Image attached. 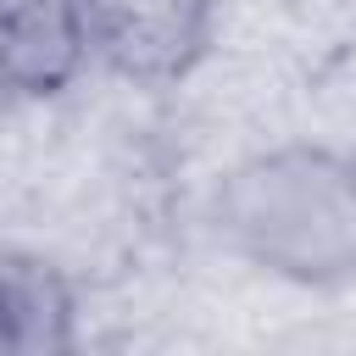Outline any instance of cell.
<instances>
[{"mask_svg": "<svg viewBox=\"0 0 356 356\" xmlns=\"http://www.w3.org/2000/svg\"><path fill=\"white\" fill-rule=\"evenodd\" d=\"M217 239L289 284L334 289L356 278V156L334 145H278L245 156L211 195Z\"/></svg>", "mask_w": 356, "mask_h": 356, "instance_id": "cell-1", "label": "cell"}, {"mask_svg": "<svg viewBox=\"0 0 356 356\" xmlns=\"http://www.w3.org/2000/svg\"><path fill=\"white\" fill-rule=\"evenodd\" d=\"M89 56H100L117 78L167 89L184 83L211 39H217V0H78Z\"/></svg>", "mask_w": 356, "mask_h": 356, "instance_id": "cell-2", "label": "cell"}, {"mask_svg": "<svg viewBox=\"0 0 356 356\" xmlns=\"http://www.w3.org/2000/svg\"><path fill=\"white\" fill-rule=\"evenodd\" d=\"M89 61L78 0H0V106L72 89Z\"/></svg>", "mask_w": 356, "mask_h": 356, "instance_id": "cell-3", "label": "cell"}, {"mask_svg": "<svg viewBox=\"0 0 356 356\" xmlns=\"http://www.w3.org/2000/svg\"><path fill=\"white\" fill-rule=\"evenodd\" d=\"M78 345V295L67 273L28 250H0V350L50 356Z\"/></svg>", "mask_w": 356, "mask_h": 356, "instance_id": "cell-4", "label": "cell"}]
</instances>
